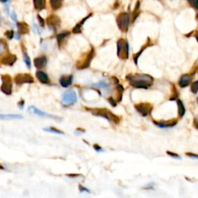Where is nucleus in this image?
<instances>
[{
	"mask_svg": "<svg viewBox=\"0 0 198 198\" xmlns=\"http://www.w3.org/2000/svg\"><path fill=\"white\" fill-rule=\"evenodd\" d=\"M126 79L133 88L141 89H148L154 82L152 77L145 74H129L126 76Z\"/></svg>",
	"mask_w": 198,
	"mask_h": 198,
	"instance_id": "obj_1",
	"label": "nucleus"
},
{
	"mask_svg": "<svg viewBox=\"0 0 198 198\" xmlns=\"http://www.w3.org/2000/svg\"><path fill=\"white\" fill-rule=\"evenodd\" d=\"M86 110L90 111L93 115L95 116H99V117L104 118L110 122H114L115 124H119L120 118L115 114H113L111 111L106 108H94V109H90V108H86Z\"/></svg>",
	"mask_w": 198,
	"mask_h": 198,
	"instance_id": "obj_2",
	"label": "nucleus"
},
{
	"mask_svg": "<svg viewBox=\"0 0 198 198\" xmlns=\"http://www.w3.org/2000/svg\"><path fill=\"white\" fill-rule=\"evenodd\" d=\"M2 79V85L0 90L6 95H11L12 92V81L11 77L8 74H4L1 77Z\"/></svg>",
	"mask_w": 198,
	"mask_h": 198,
	"instance_id": "obj_3",
	"label": "nucleus"
},
{
	"mask_svg": "<svg viewBox=\"0 0 198 198\" xmlns=\"http://www.w3.org/2000/svg\"><path fill=\"white\" fill-rule=\"evenodd\" d=\"M117 54L121 59L129 57V44L124 39H119L117 43Z\"/></svg>",
	"mask_w": 198,
	"mask_h": 198,
	"instance_id": "obj_4",
	"label": "nucleus"
},
{
	"mask_svg": "<svg viewBox=\"0 0 198 198\" xmlns=\"http://www.w3.org/2000/svg\"><path fill=\"white\" fill-rule=\"evenodd\" d=\"M136 110L143 117H146L152 114L153 106L148 102H141L135 105Z\"/></svg>",
	"mask_w": 198,
	"mask_h": 198,
	"instance_id": "obj_5",
	"label": "nucleus"
},
{
	"mask_svg": "<svg viewBox=\"0 0 198 198\" xmlns=\"http://www.w3.org/2000/svg\"><path fill=\"white\" fill-rule=\"evenodd\" d=\"M129 21H130L129 15L127 12L120 13L117 16V19H116L118 26L120 30H122V32H125L128 30L129 26Z\"/></svg>",
	"mask_w": 198,
	"mask_h": 198,
	"instance_id": "obj_6",
	"label": "nucleus"
},
{
	"mask_svg": "<svg viewBox=\"0 0 198 198\" xmlns=\"http://www.w3.org/2000/svg\"><path fill=\"white\" fill-rule=\"evenodd\" d=\"M78 100L76 92L74 90L66 91L62 95V103L66 105H71Z\"/></svg>",
	"mask_w": 198,
	"mask_h": 198,
	"instance_id": "obj_7",
	"label": "nucleus"
},
{
	"mask_svg": "<svg viewBox=\"0 0 198 198\" xmlns=\"http://www.w3.org/2000/svg\"><path fill=\"white\" fill-rule=\"evenodd\" d=\"M16 84L21 85L23 84H32L34 82V79L29 74H18L14 78Z\"/></svg>",
	"mask_w": 198,
	"mask_h": 198,
	"instance_id": "obj_8",
	"label": "nucleus"
},
{
	"mask_svg": "<svg viewBox=\"0 0 198 198\" xmlns=\"http://www.w3.org/2000/svg\"><path fill=\"white\" fill-rule=\"evenodd\" d=\"M28 111L31 114H33V115H38L39 117H44V118H53V119H57L60 120V118L57 117V116H55V115H51V114H48V113L45 112V111H43L39 110V108H37V107L35 106H30L28 108Z\"/></svg>",
	"mask_w": 198,
	"mask_h": 198,
	"instance_id": "obj_9",
	"label": "nucleus"
},
{
	"mask_svg": "<svg viewBox=\"0 0 198 198\" xmlns=\"http://www.w3.org/2000/svg\"><path fill=\"white\" fill-rule=\"evenodd\" d=\"M153 124L156 125V126H158L159 128H162V129H166V128H172V127L175 126L177 124V118H174V119L169 120L167 122H165V121H156V120H153Z\"/></svg>",
	"mask_w": 198,
	"mask_h": 198,
	"instance_id": "obj_10",
	"label": "nucleus"
},
{
	"mask_svg": "<svg viewBox=\"0 0 198 198\" xmlns=\"http://www.w3.org/2000/svg\"><path fill=\"white\" fill-rule=\"evenodd\" d=\"M94 49H92L91 52L88 54V56L84 58V60L81 62H78L77 64V67L78 69H85L87 67H89V65L91 64V61L92 60V58L94 57Z\"/></svg>",
	"mask_w": 198,
	"mask_h": 198,
	"instance_id": "obj_11",
	"label": "nucleus"
},
{
	"mask_svg": "<svg viewBox=\"0 0 198 198\" xmlns=\"http://www.w3.org/2000/svg\"><path fill=\"white\" fill-rule=\"evenodd\" d=\"M192 79H193V77L190 74H183L180 77V81H179V85L181 88H186L191 82Z\"/></svg>",
	"mask_w": 198,
	"mask_h": 198,
	"instance_id": "obj_12",
	"label": "nucleus"
},
{
	"mask_svg": "<svg viewBox=\"0 0 198 198\" xmlns=\"http://www.w3.org/2000/svg\"><path fill=\"white\" fill-rule=\"evenodd\" d=\"M73 82V76L72 75H64L60 78V85L64 88H67Z\"/></svg>",
	"mask_w": 198,
	"mask_h": 198,
	"instance_id": "obj_13",
	"label": "nucleus"
},
{
	"mask_svg": "<svg viewBox=\"0 0 198 198\" xmlns=\"http://www.w3.org/2000/svg\"><path fill=\"white\" fill-rule=\"evenodd\" d=\"M46 62H47V60H46V57H44V56L39 57L35 58L34 66L38 69H40L46 66Z\"/></svg>",
	"mask_w": 198,
	"mask_h": 198,
	"instance_id": "obj_14",
	"label": "nucleus"
},
{
	"mask_svg": "<svg viewBox=\"0 0 198 198\" xmlns=\"http://www.w3.org/2000/svg\"><path fill=\"white\" fill-rule=\"evenodd\" d=\"M16 57L13 54H9V55L6 56L5 57L2 58V63L5 65H8V66H12L14 64V63L16 62Z\"/></svg>",
	"mask_w": 198,
	"mask_h": 198,
	"instance_id": "obj_15",
	"label": "nucleus"
},
{
	"mask_svg": "<svg viewBox=\"0 0 198 198\" xmlns=\"http://www.w3.org/2000/svg\"><path fill=\"white\" fill-rule=\"evenodd\" d=\"M36 77L39 80V82H41L42 84H48L50 82V80H49L47 74L44 71H37Z\"/></svg>",
	"mask_w": 198,
	"mask_h": 198,
	"instance_id": "obj_16",
	"label": "nucleus"
},
{
	"mask_svg": "<svg viewBox=\"0 0 198 198\" xmlns=\"http://www.w3.org/2000/svg\"><path fill=\"white\" fill-rule=\"evenodd\" d=\"M23 116L18 114H0V120L22 119Z\"/></svg>",
	"mask_w": 198,
	"mask_h": 198,
	"instance_id": "obj_17",
	"label": "nucleus"
},
{
	"mask_svg": "<svg viewBox=\"0 0 198 198\" xmlns=\"http://www.w3.org/2000/svg\"><path fill=\"white\" fill-rule=\"evenodd\" d=\"M47 23H48L49 26H51L52 28H55L60 24V19H59L57 16H51L47 19Z\"/></svg>",
	"mask_w": 198,
	"mask_h": 198,
	"instance_id": "obj_18",
	"label": "nucleus"
},
{
	"mask_svg": "<svg viewBox=\"0 0 198 198\" xmlns=\"http://www.w3.org/2000/svg\"><path fill=\"white\" fill-rule=\"evenodd\" d=\"M177 106L179 117L183 118V115H185V113H186V108H185L184 105H183V101L181 100H177Z\"/></svg>",
	"mask_w": 198,
	"mask_h": 198,
	"instance_id": "obj_19",
	"label": "nucleus"
},
{
	"mask_svg": "<svg viewBox=\"0 0 198 198\" xmlns=\"http://www.w3.org/2000/svg\"><path fill=\"white\" fill-rule=\"evenodd\" d=\"M44 131L47 132H51V133L58 134V135H64V132L60 131V129H57L54 128V127H47V128H44Z\"/></svg>",
	"mask_w": 198,
	"mask_h": 198,
	"instance_id": "obj_20",
	"label": "nucleus"
},
{
	"mask_svg": "<svg viewBox=\"0 0 198 198\" xmlns=\"http://www.w3.org/2000/svg\"><path fill=\"white\" fill-rule=\"evenodd\" d=\"M91 16V14H90L89 16H87V17H85V18L83 20L81 21V23H79L78 24V25H76V26H75V27H74V29H73V32H74V33H81V26H82V24H83V23H84V22H85V21L87 20V19H88L89 18V17H90Z\"/></svg>",
	"mask_w": 198,
	"mask_h": 198,
	"instance_id": "obj_21",
	"label": "nucleus"
},
{
	"mask_svg": "<svg viewBox=\"0 0 198 198\" xmlns=\"http://www.w3.org/2000/svg\"><path fill=\"white\" fill-rule=\"evenodd\" d=\"M63 0H51V5L53 9H59L62 6Z\"/></svg>",
	"mask_w": 198,
	"mask_h": 198,
	"instance_id": "obj_22",
	"label": "nucleus"
},
{
	"mask_svg": "<svg viewBox=\"0 0 198 198\" xmlns=\"http://www.w3.org/2000/svg\"><path fill=\"white\" fill-rule=\"evenodd\" d=\"M92 86L94 87V88H103V89H108V88H110L108 84H106L105 82H104V81H99V82H98V83L93 84Z\"/></svg>",
	"mask_w": 198,
	"mask_h": 198,
	"instance_id": "obj_23",
	"label": "nucleus"
},
{
	"mask_svg": "<svg viewBox=\"0 0 198 198\" xmlns=\"http://www.w3.org/2000/svg\"><path fill=\"white\" fill-rule=\"evenodd\" d=\"M35 8L37 9H42L45 7V1L44 0H33Z\"/></svg>",
	"mask_w": 198,
	"mask_h": 198,
	"instance_id": "obj_24",
	"label": "nucleus"
},
{
	"mask_svg": "<svg viewBox=\"0 0 198 198\" xmlns=\"http://www.w3.org/2000/svg\"><path fill=\"white\" fill-rule=\"evenodd\" d=\"M17 27L19 32L21 33H27L28 31V26L26 23H19L17 24Z\"/></svg>",
	"mask_w": 198,
	"mask_h": 198,
	"instance_id": "obj_25",
	"label": "nucleus"
},
{
	"mask_svg": "<svg viewBox=\"0 0 198 198\" xmlns=\"http://www.w3.org/2000/svg\"><path fill=\"white\" fill-rule=\"evenodd\" d=\"M173 95H171V98H170V101H175V100H177L178 98V95H179V93L177 92V89H176L175 86L173 85Z\"/></svg>",
	"mask_w": 198,
	"mask_h": 198,
	"instance_id": "obj_26",
	"label": "nucleus"
},
{
	"mask_svg": "<svg viewBox=\"0 0 198 198\" xmlns=\"http://www.w3.org/2000/svg\"><path fill=\"white\" fill-rule=\"evenodd\" d=\"M23 59H24L25 64H26L28 68H30V67H31V61H30V57H28V55L26 53H24V55H23Z\"/></svg>",
	"mask_w": 198,
	"mask_h": 198,
	"instance_id": "obj_27",
	"label": "nucleus"
},
{
	"mask_svg": "<svg viewBox=\"0 0 198 198\" xmlns=\"http://www.w3.org/2000/svg\"><path fill=\"white\" fill-rule=\"evenodd\" d=\"M191 91L194 93V94H195V95L197 93V91H198V81H196L195 82H194V83L192 84Z\"/></svg>",
	"mask_w": 198,
	"mask_h": 198,
	"instance_id": "obj_28",
	"label": "nucleus"
},
{
	"mask_svg": "<svg viewBox=\"0 0 198 198\" xmlns=\"http://www.w3.org/2000/svg\"><path fill=\"white\" fill-rule=\"evenodd\" d=\"M69 35V33H60L57 37V41L60 43L62 39H64L66 37H67Z\"/></svg>",
	"mask_w": 198,
	"mask_h": 198,
	"instance_id": "obj_29",
	"label": "nucleus"
},
{
	"mask_svg": "<svg viewBox=\"0 0 198 198\" xmlns=\"http://www.w3.org/2000/svg\"><path fill=\"white\" fill-rule=\"evenodd\" d=\"M166 153H167V154H168L170 156L173 157V158H174V159H181V157H180L178 154L175 153V152H171V151H167V152H166Z\"/></svg>",
	"mask_w": 198,
	"mask_h": 198,
	"instance_id": "obj_30",
	"label": "nucleus"
},
{
	"mask_svg": "<svg viewBox=\"0 0 198 198\" xmlns=\"http://www.w3.org/2000/svg\"><path fill=\"white\" fill-rule=\"evenodd\" d=\"M78 188H79V191L81 192V193H83V192H85V193H88V194H90V193H91L90 190L88 189L87 187H84V186H82V185H79Z\"/></svg>",
	"mask_w": 198,
	"mask_h": 198,
	"instance_id": "obj_31",
	"label": "nucleus"
},
{
	"mask_svg": "<svg viewBox=\"0 0 198 198\" xmlns=\"http://www.w3.org/2000/svg\"><path fill=\"white\" fill-rule=\"evenodd\" d=\"M5 35H6V37L7 38H9V39H12L14 36V32L12 31V30H8V31L6 32Z\"/></svg>",
	"mask_w": 198,
	"mask_h": 198,
	"instance_id": "obj_32",
	"label": "nucleus"
},
{
	"mask_svg": "<svg viewBox=\"0 0 198 198\" xmlns=\"http://www.w3.org/2000/svg\"><path fill=\"white\" fill-rule=\"evenodd\" d=\"M108 102L110 103V105L111 106H113V107H115V106L117 105V104H118V102L116 101H115V99L113 98H111V97H110V98H108Z\"/></svg>",
	"mask_w": 198,
	"mask_h": 198,
	"instance_id": "obj_33",
	"label": "nucleus"
},
{
	"mask_svg": "<svg viewBox=\"0 0 198 198\" xmlns=\"http://www.w3.org/2000/svg\"><path fill=\"white\" fill-rule=\"evenodd\" d=\"M93 147H94V149H95V150L96 152H103L104 151L103 149H102L99 145H97V144H95V145H93Z\"/></svg>",
	"mask_w": 198,
	"mask_h": 198,
	"instance_id": "obj_34",
	"label": "nucleus"
},
{
	"mask_svg": "<svg viewBox=\"0 0 198 198\" xmlns=\"http://www.w3.org/2000/svg\"><path fill=\"white\" fill-rule=\"evenodd\" d=\"M24 105H25V101H24V100H21L20 101L18 102V107L20 109H23L24 108Z\"/></svg>",
	"mask_w": 198,
	"mask_h": 198,
	"instance_id": "obj_35",
	"label": "nucleus"
},
{
	"mask_svg": "<svg viewBox=\"0 0 198 198\" xmlns=\"http://www.w3.org/2000/svg\"><path fill=\"white\" fill-rule=\"evenodd\" d=\"M187 156H188L190 157H193V158H194V159H197L198 156L197 155V154H194V153H192V152H187Z\"/></svg>",
	"mask_w": 198,
	"mask_h": 198,
	"instance_id": "obj_36",
	"label": "nucleus"
},
{
	"mask_svg": "<svg viewBox=\"0 0 198 198\" xmlns=\"http://www.w3.org/2000/svg\"><path fill=\"white\" fill-rule=\"evenodd\" d=\"M189 2H190L195 8H197V0H189Z\"/></svg>",
	"mask_w": 198,
	"mask_h": 198,
	"instance_id": "obj_37",
	"label": "nucleus"
},
{
	"mask_svg": "<svg viewBox=\"0 0 198 198\" xmlns=\"http://www.w3.org/2000/svg\"><path fill=\"white\" fill-rule=\"evenodd\" d=\"M38 20H39V23H40V25L43 26L44 25V19L40 17L39 16H38Z\"/></svg>",
	"mask_w": 198,
	"mask_h": 198,
	"instance_id": "obj_38",
	"label": "nucleus"
},
{
	"mask_svg": "<svg viewBox=\"0 0 198 198\" xmlns=\"http://www.w3.org/2000/svg\"><path fill=\"white\" fill-rule=\"evenodd\" d=\"M11 17H12V20L13 21L16 20V13H15V12H12Z\"/></svg>",
	"mask_w": 198,
	"mask_h": 198,
	"instance_id": "obj_39",
	"label": "nucleus"
},
{
	"mask_svg": "<svg viewBox=\"0 0 198 198\" xmlns=\"http://www.w3.org/2000/svg\"><path fill=\"white\" fill-rule=\"evenodd\" d=\"M69 177H80V174H67Z\"/></svg>",
	"mask_w": 198,
	"mask_h": 198,
	"instance_id": "obj_40",
	"label": "nucleus"
},
{
	"mask_svg": "<svg viewBox=\"0 0 198 198\" xmlns=\"http://www.w3.org/2000/svg\"><path fill=\"white\" fill-rule=\"evenodd\" d=\"M149 188H151V189H153V184H152V183H151V184H150V185L148 184V185H147V187H145V190H149Z\"/></svg>",
	"mask_w": 198,
	"mask_h": 198,
	"instance_id": "obj_41",
	"label": "nucleus"
},
{
	"mask_svg": "<svg viewBox=\"0 0 198 198\" xmlns=\"http://www.w3.org/2000/svg\"><path fill=\"white\" fill-rule=\"evenodd\" d=\"M194 125H195V128L197 129V118H194Z\"/></svg>",
	"mask_w": 198,
	"mask_h": 198,
	"instance_id": "obj_42",
	"label": "nucleus"
},
{
	"mask_svg": "<svg viewBox=\"0 0 198 198\" xmlns=\"http://www.w3.org/2000/svg\"><path fill=\"white\" fill-rule=\"evenodd\" d=\"M5 170V167L2 166V164H0V170Z\"/></svg>",
	"mask_w": 198,
	"mask_h": 198,
	"instance_id": "obj_43",
	"label": "nucleus"
},
{
	"mask_svg": "<svg viewBox=\"0 0 198 198\" xmlns=\"http://www.w3.org/2000/svg\"><path fill=\"white\" fill-rule=\"evenodd\" d=\"M0 2H7V0H0Z\"/></svg>",
	"mask_w": 198,
	"mask_h": 198,
	"instance_id": "obj_44",
	"label": "nucleus"
},
{
	"mask_svg": "<svg viewBox=\"0 0 198 198\" xmlns=\"http://www.w3.org/2000/svg\"><path fill=\"white\" fill-rule=\"evenodd\" d=\"M0 22H1V16H0Z\"/></svg>",
	"mask_w": 198,
	"mask_h": 198,
	"instance_id": "obj_45",
	"label": "nucleus"
}]
</instances>
